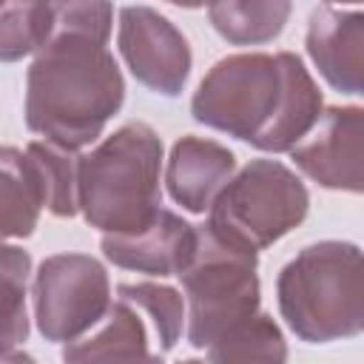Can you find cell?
Returning a JSON list of instances; mask_svg holds the SVG:
<instances>
[{"label": "cell", "mask_w": 364, "mask_h": 364, "mask_svg": "<svg viewBox=\"0 0 364 364\" xmlns=\"http://www.w3.org/2000/svg\"><path fill=\"white\" fill-rule=\"evenodd\" d=\"M310 208L304 182L276 159H250L210 205L208 228L228 245L259 253L290 233Z\"/></svg>", "instance_id": "obj_5"}, {"label": "cell", "mask_w": 364, "mask_h": 364, "mask_svg": "<svg viewBox=\"0 0 364 364\" xmlns=\"http://www.w3.org/2000/svg\"><path fill=\"white\" fill-rule=\"evenodd\" d=\"M199 245V228L176 216L173 210H159L156 219L139 233H105L100 247L108 262L125 270L151 276H179Z\"/></svg>", "instance_id": "obj_11"}, {"label": "cell", "mask_w": 364, "mask_h": 364, "mask_svg": "<svg viewBox=\"0 0 364 364\" xmlns=\"http://www.w3.org/2000/svg\"><path fill=\"white\" fill-rule=\"evenodd\" d=\"M162 139L145 122H125L80 162V210L102 236L139 233L159 208Z\"/></svg>", "instance_id": "obj_4"}, {"label": "cell", "mask_w": 364, "mask_h": 364, "mask_svg": "<svg viewBox=\"0 0 364 364\" xmlns=\"http://www.w3.org/2000/svg\"><path fill=\"white\" fill-rule=\"evenodd\" d=\"M48 208L46 182L28 151L6 145L0 151V228L6 239H23L37 228L40 210Z\"/></svg>", "instance_id": "obj_14"}, {"label": "cell", "mask_w": 364, "mask_h": 364, "mask_svg": "<svg viewBox=\"0 0 364 364\" xmlns=\"http://www.w3.org/2000/svg\"><path fill=\"white\" fill-rule=\"evenodd\" d=\"M304 46L336 91L364 97V9H313Z\"/></svg>", "instance_id": "obj_10"}, {"label": "cell", "mask_w": 364, "mask_h": 364, "mask_svg": "<svg viewBox=\"0 0 364 364\" xmlns=\"http://www.w3.org/2000/svg\"><path fill=\"white\" fill-rule=\"evenodd\" d=\"M34 318L48 341H77L111 310L105 267L85 253L48 256L34 273Z\"/></svg>", "instance_id": "obj_7"}, {"label": "cell", "mask_w": 364, "mask_h": 364, "mask_svg": "<svg viewBox=\"0 0 364 364\" xmlns=\"http://www.w3.org/2000/svg\"><path fill=\"white\" fill-rule=\"evenodd\" d=\"M236 171V156L216 139L205 136H182L173 142L168 168H165V182L173 196L185 210L191 213H205L222 193V188L233 179Z\"/></svg>", "instance_id": "obj_13"}, {"label": "cell", "mask_w": 364, "mask_h": 364, "mask_svg": "<svg viewBox=\"0 0 364 364\" xmlns=\"http://www.w3.org/2000/svg\"><path fill=\"white\" fill-rule=\"evenodd\" d=\"M3 364H34V358L23 350H11V353H3Z\"/></svg>", "instance_id": "obj_21"}, {"label": "cell", "mask_w": 364, "mask_h": 364, "mask_svg": "<svg viewBox=\"0 0 364 364\" xmlns=\"http://www.w3.org/2000/svg\"><path fill=\"white\" fill-rule=\"evenodd\" d=\"M279 310L310 344L364 333V250L324 239L301 247L279 273Z\"/></svg>", "instance_id": "obj_3"}, {"label": "cell", "mask_w": 364, "mask_h": 364, "mask_svg": "<svg viewBox=\"0 0 364 364\" xmlns=\"http://www.w3.org/2000/svg\"><path fill=\"white\" fill-rule=\"evenodd\" d=\"M0 270H3V353H11L28 336L26 279L31 270V256L14 245H6Z\"/></svg>", "instance_id": "obj_20"}, {"label": "cell", "mask_w": 364, "mask_h": 364, "mask_svg": "<svg viewBox=\"0 0 364 364\" xmlns=\"http://www.w3.org/2000/svg\"><path fill=\"white\" fill-rule=\"evenodd\" d=\"M151 336L156 338L148 316L136 304L117 299L88 336L63 347V364H165L151 350Z\"/></svg>", "instance_id": "obj_12"}, {"label": "cell", "mask_w": 364, "mask_h": 364, "mask_svg": "<svg viewBox=\"0 0 364 364\" xmlns=\"http://www.w3.org/2000/svg\"><path fill=\"white\" fill-rule=\"evenodd\" d=\"M125 100V80L102 40L54 28L26 74V125L77 151L94 142Z\"/></svg>", "instance_id": "obj_2"}, {"label": "cell", "mask_w": 364, "mask_h": 364, "mask_svg": "<svg viewBox=\"0 0 364 364\" xmlns=\"http://www.w3.org/2000/svg\"><path fill=\"white\" fill-rule=\"evenodd\" d=\"M28 156L37 162L40 176L46 182L48 208L54 216H74L80 210V162L77 151L54 145L48 139H31L26 145Z\"/></svg>", "instance_id": "obj_18"}, {"label": "cell", "mask_w": 364, "mask_h": 364, "mask_svg": "<svg viewBox=\"0 0 364 364\" xmlns=\"http://www.w3.org/2000/svg\"><path fill=\"white\" fill-rule=\"evenodd\" d=\"M117 299H125L131 304H136L154 333H156V341H159V350H171L179 336H182V321L188 318L185 316V301L182 296L173 290V287H165V284H154V282H139V284H119L117 290Z\"/></svg>", "instance_id": "obj_19"}, {"label": "cell", "mask_w": 364, "mask_h": 364, "mask_svg": "<svg viewBox=\"0 0 364 364\" xmlns=\"http://www.w3.org/2000/svg\"><path fill=\"white\" fill-rule=\"evenodd\" d=\"M191 114L259 151L282 154L321 119V91L293 51H245L222 57L202 77Z\"/></svg>", "instance_id": "obj_1"}, {"label": "cell", "mask_w": 364, "mask_h": 364, "mask_svg": "<svg viewBox=\"0 0 364 364\" xmlns=\"http://www.w3.org/2000/svg\"><path fill=\"white\" fill-rule=\"evenodd\" d=\"M210 364H287V341L267 313H256L225 330L208 347Z\"/></svg>", "instance_id": "obj_15"}, {"label": "cell", "mask_w": 364, "mask_h": 364, "mask_svg": "<svg viewBox=\"0 0 364 364\" xmlns=\"http://www.w3.org/2000/svg\"><path fill=\"white\" fill-rule=\"evenodd\" d=\"M176 364H205V361H196V358H188V361H176Z\"/></svg>", "instance_id": "obj_22"}, {"label": "cell", "mask_w": 364, "mask_h": 364, "mask_svg": "<svg viewBox=\"0 0 364 364\" xmlns=\"http://www.w3.org/2000/svg\"><path fill=\"white\" fill-rule=\"evenodd\" d=\"M119 54L131 74L151 91L176 97L191 74V46L185 34L148 6L119 11Z\"/></svg>", "instance_id": "obj_8"}, {"label": "cell", "mask_w": 364, "mask_h": 364, "mask_svg": "<svg viewBox=\"0 0 364 364\" xmlns=\"http://www.w3.org/2000/svg\"><path fill=\"white\" fill-rule=\"evenodd\" d=\"M57 28L54 3H0V57L14 63L37 54Z\"/></svg>", "instance_id": "obj_17"}, {"label": "cell", "mask_w": 364, "mask_h": 364, "mask_svg": "<svg viewBox=\"0 0 364 364\" xmlns=\"http://www.w3.org/2000/svg\"><path fill=\"white\" fill-rule=\"evenodd\" d=\"M290 154L296 168L321 188L364 193V108L330 105Z\"/></svg>", "instance_id": "obj_9"}, {"label": "cell", "mask_w": 364, "mask_h": 364, "mask_svg": "<svg viewBox=\"0 0 364 364\" xmlns=\"http://www.w3.org/2000/svg\"><path fill=\"white\" fill-rule=\"evenodd\" d=\"M208 17L213 28L233 46H253L267 43L282 34L290 3L287 0H267V3H210Z\"/></svg>", "instance_id": "obj_16"}, {"label": "cell", "mask_w": 364, "mask_h": 364, "mask_svg": "<svg viewBox=\"0 0 364 364\" xmlns=\"http://www.w3.org/2000/svg\"><path fill=\"white\" fill-rule=\"evenodd\" d=\"M179 279L188 296V341L199 350L259 313L256 253L228 245L208 225L199 228L196 253Z\"/></svg>", "instance_id": "obj_6"}]
</instances>
